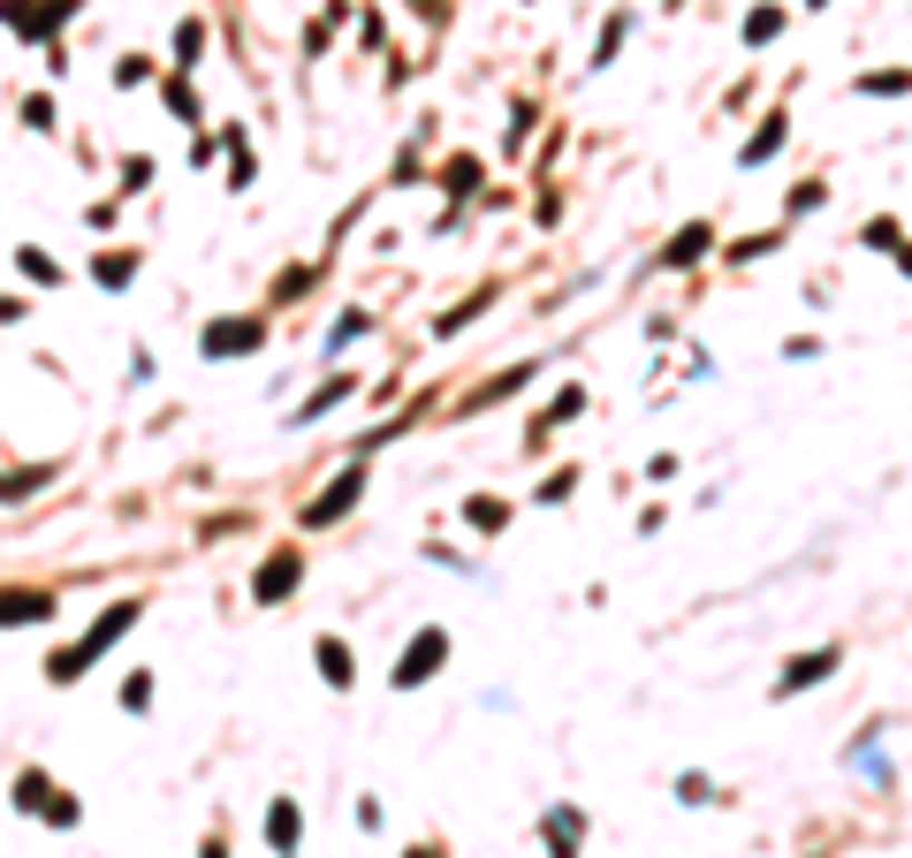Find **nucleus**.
<instances>
[{"label":"nucleus","instance_id":"1","mask_svg":"<svg viewBox=\"0 0 912 858\" xmlns=\"http://www.w3.org/2000/svg\"><path fill=\"white\" fill-rule=\"evenodd\" d=\"M130 623H137V601H115V608H107V615H99V623L85 631V639L69 645V653H53V661H46V677H53V684H77V677H85L91 661H99L107 645H115L122 631H130Z\"/></svg>","mask_w":912,"mask_h":858},{"label":"nucleus","instance_id":"2","mask_svg":"<svg viewBox=\"0 0 912 858\" xmlns=\"http://www.w3.org/2000/svg\"><path fill=\"white\" fill-rule=\"evenodd\" d=\"M441 661H449V631H441V623H426L419 639H411L403 653H395L389 684H395V691H419V684H434V677H441Z\"/></svg>","mask_w":912,"mask_h":858},{"label":"nucleus","instance_id":"3","mask_svg":"<svg viewBox=\"0 0 912 858\" xmlns=\"http://www.w3.org/2000/svg\"><path fill=\"white\" fill-rule=\"evenodd\" d=\"M16 806H23V813H46L53 828H77V813H85V806H77V798H61V782L39 775V768L16 775Z\"/></svg>","mask_w":912,"mask_h":858},{"label":"nucleus","instance_id":"4","mask_svg":"<svg viewBox=\"0 0 912 858\" xmlns=\"http://www.w3.org/2000/svg\"><path fill=\"white\" fill-rule=\"evenodd\" d=\"M77 8H85V0H0V16H8L23 39H39V46H53V31H61Z\"/></svg>","mask_w":912,"mask_h":858},{"label":"nucleus","instance_id":"5","mask_svg":"<svg viewBox=\"0 0 912 858\" xmlns=\"http://www.w3.org/2000/svg\"><path fill=\"white\" fill-rule=\"evenodd\" d=\"M266 343V319H214V327H206V335H198V349H206V357H252V349Z\"/></svg>","mask_w":912,"mask_h":858},{"label":"nucleus","instance_id":"6","mask_svg":"<svg viewBox=\"0 0 912 858\" xmlns=\"http://www.w3.org/2000/svg\"><path fill=\"white\" fill-rule=\"evenodd\" d=\"M836 661H844L836 645H822V653H791V661H783V677H776V699H798V691L828 684V677H836Z\"/></svg>","mask_w":912,"mask_h":858},{"label":"nucleus","instance_id":"7","mask_svg":"<svg viewBox=\"0 0 912 858\" xmlns=\"http://www.w3.org/2000/svg\"><path fill=\"white\" fill-rule=\"evenodd\" d=\"M297 578H304V555L297 548H282V555H266L259 562V578H252V601H290V593H297Z\"/></svg>","mask_w":912,"mask_h":858},{"label":"nucleus","instance_id":"8","mask_svg":"<svg viewBox=\"0 0 912 858\" xmlns=\"http://www.w3.org/2000/svg\"><path fill=\"white\" fill-rule=\"evenodd\" d=\"M357 494H365V472L350 464V472L335 479V486H327L320 502H304V524H335V516H350V510H357Z\"/></svg>","mask_w":912,"mask_h":858},{"label":"nucleus","instance_id":"9","mask_svg":"<svg viewBox=\"0 0 912 858\" xmlns=\"http://www.w3.org/2000/svg\"><path fill=\"white\" fill-rule=\"evenodd\" d=\"M540 828H548V858H578V844H586V813L578 806H556Z\"/></svg>","mask_w":912,"mask_h":858},{"label":"nucleus","instance_id":"10","mask_svg":"<svg viewBox=\"0 0 912 858\" xmlns=\"http://www.w3.org/2000/svg\"><path fill=\"white\" fill-rule=\"evenodd\" d=\"M707 252H715V228H707V220H685V228L669 236L661 266H693V258H707Z\"/></svg>","mask_w":912,"mask_h":858},{"label":"nucleus","instance_id":"11","mask_svg":"<svg viewBox=\"0 0 912 858\" xmlns=\"http://www.w3.org/2000/svg\"><path fill=\"white\" fill-rule=\"evenodd\" d=\"M312 661H320V677H327L335 691L357 684V661H350V645H343V639H312Z\"/></svg>","mask_w":912,"mask_h":858},{"label":"nucleus","instance_id":"12","mask_svg":"<svg viewBox=\"0 0 912 858\" xmlns=\"http://www.w3.org/2000/svg\"><path fill=\"white\" fill-rule=\"evenodd\" d=\"M783 137H791V129H783V115H768V122H761V129H753V137L738 145V168H761V160H776Z\"/></svg>","mask_w":912,"mask_h":858},{"label":"nucleus","instance_id":"13","mask_svg":"<svg viewBox=\"0 0 912 858\" xmlns=\"http://www.w3.org/2000/svg\"><path fill=\"white\" fill-rule=\"evenodd\" d=\"M350 387H357V381H350V373H335V381H320V387H312V395H304V403H297V418H290V426H312V418H327V411L343 403Z\"/></svg>","mask_w":912,"mask_h":858},{"label":"nucleus","instance_id":"14","mask_svg":"<svg viewBox=\"0 0 912 858\" xmlns=\"http://www.w3.org/2000/svg\"><path fill=\"white\" fill-rule=\"evenodd\" d=\"M53 615V593H0V631H16V623H46Z\"/></svg>","mask_w":912,"mask_h":858},{"label":"nucleus","instance_id":"15","mask_svg":"<svg viewBox=\"0 0 912 858\" xmlns=\"http://www.w3.org/2000/svg\"><path fill=\"white\" fill-rule=\"evenodd\" d=\"M297 828H304V813L290 806V798H274V806H266V844H274L282 858L297 851Z\"/></svg>","mask_w":912,"mask_h":858},{"label":"nucleus","instance_id":"16","mask_svg":"<svg viewBox=\"0 0 912 858\" xmlns=\"http://www.w3.org/2000/svg\"><path fill=\"white\" fill-rule=\"evenodd\" d=\"M578 411H586V387H563V395H556V403H548V411H540V418H532V448H540V441H548V433L563 426V418H578Z\"/></svg>","mask_w":912,"mask_h":858},{"label":"nucleus","instance_id":"17","mask_svg":"<svg viewBox=\"0 0 912 858\" xmlns=\"http://www.w3.org/2000/svg\"><path fill=\"white\" fill-rule=\"evenodd\" d=\"M130 274H137V252H107V258H91V282H99V289H130Z\"/></svg>","mask_w":912,"mask_h":858},{"label":"nucleus","instance_id":"18","mask_svg":"<svg viewBox=\"0 0 912 858\" xmlns=\"http://www.w3.org/2000/svg\"><path fill=\"white\" fill-rule=\"evenodd\" d=\"M220 145H228V190H252V145H244V129H220Z\"/></svg>","mask_w":912,"mask_h":858},{"label":"nucleus","instance_id":"19","mask_svg":"<svg viewBox=\"0 0 912 858\" xmlns=\"http://www.w3.org/2000/svg\"><path fill=\"white\" fill-rule=\"evenodd\" d=\"M860 244H867V252H890V258H898V252H905V220H890V214L867 220V228H860Z\"/></svg>","mask_w":912,"mask_h":858},{"label":"nucleus","instance_id":"20","mask_svg":"<svg viewBox=\"0 0 912 858\" xmlns=\"http://www.w3.org/2000/svg\"><path fill=\"white\" fill-rule=\"evenodd\" d=\"M441 190H449V198H472V190H479V160H472V152H457V160L441 168Z\"/></svg>","mask_w":912,"mask_h":858},{"label":"nucleus","instance_id":"21","mask_svg":"<svg viewBox=\"0 0 912 858\" xmlns=\"http://www.w3.org/2000/svg\"><path fill=\"white\" fill-rule=\"evenodd\" d=\"M198 53H206V23L190 16V23H175V61H183V69H198Z\"/></svg>","mask_w":912,"mask_h":858},{"label":"nucleus","instance_id":"22","mask_svg":"<svg viewBox=\"0 0 912 858\" xmlns=\"http://www.w3.org/2000/svg\"><path fill=\"white\" fill-rule=\"evenodd\" d=\"M768 39H783V8H753L745 16V46H768Z\"/></svg>","mask_w":912,"mask_h":858},{"label":"nucleus","instance_id":"23","mask_svg":"<svg viewBox=\"0 0 912 858\" xmlns=\"http://www.w3.org/2000/svg\"><path fill=\"white\" fill-rule=\"evenodd\" d=\"M624 31H631V16H608V23H601V46H594V69H608V61L624 53Z\"/></svg>","mask_w":912,"mask_h":858},{"label":"nucleus","instance_id":"24","mask_svg":"<svg viewBox=\"0 0 912 858\" xmlns=\"http://www.w3.org/2000/svg\"><path fill=\"white\" fill-rule=\"evenodd\" d=\"M860 91H882V99H898V91H912V77H905V69H867V77H860Z\"/></svg>","mask_w":912,"mask_h":858},{"label":"nucleus","instance_id":"25","mask_svg":"<svg viewBox=\"0 0 912 858\" xmlns=\"http://www.w3.org/2000/svg\"><path fill=\"white\" fill-rule=\"evenodd\" d=\"M365 327H373L365 312H343V319H335V335H327V357H335V349H350L357 335H365Z\"/></svg>","mask_w":912,"mask_h":858},{"label":"nucleus","instance_id":"26","mask_svg":"<svg viewBox=\"0 0 912 858\" xmlns=\"http://www.w3.org/2000/svg\"><path fill=\"white\" fill-rule=\"evenodd\" d=\"M16 266H23V274H31L39 289H53V282H61V266H53L46 252H16Z\"/></svg>","mask_w":912,"mask_h":858},{"label":"nucleus","instance_id":"27","mask_svg":"<svg viewBox=\"0 0 912 858\" xmlns=\"http://www.w3.org/2000/svg\"><path fill=\"white\" fill-rule=\"evenodd\" d=\"M464 516H472V532H502L510 502H464Z\"/></svg>","mask_w":912,"mask_h":858},{"label":"nucleus","instance_id":"28","mask_svg":"<svg viewBox=\"0 0 912 858\" xmlns=\"http://www.w3.org/2000/svg\"><path fill=\"white\" fill-rule=\"evenodd\" d=\"M768 252H783V228H768V236H738V244H730V258H768Z\"/></svg>","mask_w":912,"mask_h":858},{"label":"nucleus","instance_id":"29","mask_svg":"<svg viewBox=\"0 0 912 858\" xmlns=\"http://www.w3.org/2000/svg\"><path fill=\"white\" fill-rule=\"evenodd\" d=\"M122 707H130V714H145V707H153V677H145V669L122 684Z\"/></svg>","mask_w":912,"mask_h":858},{"label":"nucleus","instance_id":"30","mask_svg":"<svg viewBox=\"0 0 912 858\" xmlns=\"http://www.w3.org/2000/svg\"><path fill=\"white\" fill-rule=\"evenodd\" d=\"M145 77H153V61H145V53H122V61H115V85H145Z\"/></svg>","mask_w":912,"mask_h":858},{"label":"nucleus","instance_id":"31","mask_svg":"<svg viewBox=\"0 0 912 858\" xmlns=\"http://www.w3.org/2000/svg\"><path fill=\"white\" fill-rule=\"evenodd\" d=\"M677 798H685V806H707V798H715V782H707V775H677Z\"/></svg>","mask_w":912,"mask_h":858},{"label":"nucleus","instance_id":"32","mask_svg":"<svg viewBox=\"0 0 912 858\" xmlns=\"http://www.w3.org/2000/svg\"><path fill=\"white\" fill-rule=\"evenodd\" d=\"M160 91H168V107L183 115V122H198V99H190V85H183V77H175V85H160Z\"/></svg>","mask_w":912,"mask_h":858},{"label":"nucleus","instance_id":"33","mask_svg":"<svg viewBox=\"0 0 912 858\" xmlns=\"http://www.w3.org/2000/svg\"><path fill=\"white\" fill-rule=\"evenodd\" d=\"M145 183H153V160L130 152V160H122V190H145Z\"/></svg>","mask_w":912,"mask_h":858},{"label":"nucleus","instance_id":"34","mask_svg":"<svg viewBox=\"0 0 912 858\" xmlns=\"http://www.w3.org/2000/svg\"><path fill=\"white\" fill-rule=\"evenodd\" d=\"M23 122H31V129H53V99H46V91H39V99H23Z\"/></svg>","mask_w":912,"mask_h":858},{"label":"nucleus","instance_id":"35","mask_svg":"<svg viewBox=\"0 0 912 858\" xmlns=\"http://www.w3.org/2000/svg\"><path fill=\"white\" fill-rule=\"evenodd\" d=\"M822 198H828L822 183H798V190H791V214H814V206H822Z\"/></svg>","mask_w":912,"mask_h":858},{"label":"nucleus","instance_id":"36","mask_svg":"<svg viewBox=\"0 0 912 858\" xmlns=\"http://www.w3.org/2000/svg\"><path fill=\"white\" fill-rule=\"evenodd\" d=\"M570 486H578V472H556L548 486H540V502H570Z\"/></svg>","mask_w":912,"mask_h":858},{"label":"nucleus","instance_id":"37","mask_svg":"<svg viewBox=\"0 0 912 858\" xmlns=\"http://www.w3.org/2000/svg\"><path fill=\"white\" fill-rule=\"evenodd\" d=\"M198 858H228V844H220V836H214V844H206V851H198Z\"/></svg>","mask_w":912,"mask_h":858},{"label":"nucleus","instance_id":"38","mask_svg":"<svg viewBox=\"0 0 912 858\" xmlns=\"http://www.w3.org/2000/svg\"><path fill=\"white\" fill-rule=\"evenodd\" d=\"M411 858H441V844H419V851H411Z\"/></svg>","mask_w":912,"mask_h":858},{"label":"nucleus","instance_id":"39","mask_svg":"<svg viewBox=\"0 0 912 858\" xmlns=\"http://www.w3.org/2000/svg\"><path fill=\"white\" fill-rule=\"evenodd\" d=\"M898 266H905V274H912V252H898Z\"/></svg>","mask_w":912,"mask_h":858},{"label":"nucleus","instance_id":"40","mask_svg":"<svg viewBox=\"0 0 912 858\" xmlns=\"http://www.w3.org/2000/svg\"><path fill=\"white\" fill-rule=\"evenodd\" d=\"M806 8H828V0H806Z\"/></svg>","mask_w":912,"mask_h":858}]
</instances>
